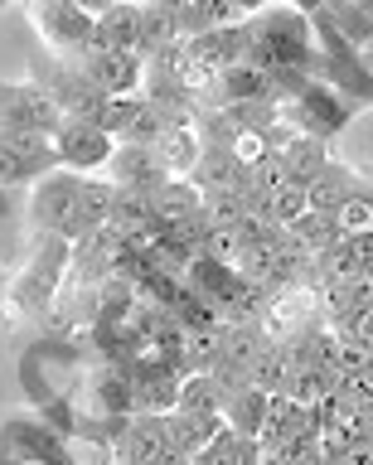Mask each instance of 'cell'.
Returning <instances> with one entry per match:
<instances>
[{
  "mask_svg": "<svg viewBox=\"0 0 373 465\" xmlns=\"http://www.w3.org/2000/svg\"><path fill=\"white\" fill-rule=\"evenodd\" d=\"M30 20L44 35L49 54L68 58V64H78L93 49V15L78 10L74 0H30Z\"/></svg>",
  "mask_w": 373,
  "mask_h": 465,
  "instance_id": "cell-8",
  "label": "cell"
},
{
  "mask_svg": "<svg viewBox=\"0 0 373 465\" xmlns=\"http://www.w3.org/2000/svg\"><path fill=\"white\" fill-rule=\"evenodd\" d=\"M180 402V373L151 359H132V412L141 417H165Z\"/></svg>",
  "mask_w": 373,
  "mask_h": 465,
  "instance_id": "cell-13",
  "label": "cell"
},
{
  "mask_svg": "<svg viewBox=\"0 0 373 465\" xmlns=\"http://www.w3.org/2000/svg\"><path fill=\"white\" fill-rule=\"evenodd\" d=\"M364 174H368V180H373V170H364Z\"/></svg>",
  "mask_w": 373,
  "mask_h": 465,
  "instance_id": "cell-39",
  "label": "cell"
},
{
  "mask_svg": "<svg viewBox=\"0 0 373 465\" xmlns=\"http://www.w3.org/2000/svg\"><path fill=\"white\" fill-rule=\"evenodd\" d=\"M291 238L306 247L310 257H320V252H329V247L339 242V228H335V218H329V213L306 209V213H300L296 223H291Z\"/></svg>",
  "mask_w": 373,
  "mask_h": 465,
  "instance_id": "cell-29",
  "label": "cell"
},
{
  "mask_svg": "<svg viewBox=\"0 0 373 465\" xmlns=\"http://www.w3.org/2000/svg\"><path fill=\"white\" fill-rule=\"evenodd\" d=\"M97 363L93 344L83 349L78 340H68V334H44V340H34L30 349L20 354V388L30 407H44V402H64L83 392V378L88 369Z\"/></svg>",
  "mask_w": 373,
  "mask_h": 465,
  "instance_id": "cell-1",
  "label": "cell"
},
{
  "mask_svg": "<svg viewBox=\"0 0 373 465\" xmlns=\"http://www.w3.org/2000/svg\"><path fill=\"white\" fill-rule=\"evenodd\" d=\"M335 383H339V378L329 373V369H291L281 398H291L296 407H315V402H325L329 392H335Z\"/></svg>",
  "mask_w": 373,
  "mask_h": 465,
  "instance_id": "cell-28",
  "label": "cell"
},
{
  "mask_svg": "<svg viewBox=\"0 0 373 465\" xmlns=\"http://www.w3.org/2000/svg\"><path fill=\"white\" fill-rule=\"evenodd\" d=\"M136 44H141V5H132V0H117L107 15L93 20L97 54H136Z\"/></svg>",
  "mask_w": 373,
  "mask_h": 465,
  "instance_id": "cell-16",
  "label": "cell"
},
{
  "mask_svg": "<svg viewBox=\"0 0 373 465\" xmlns=\"http://www.w3.org/2000/svg\"><path fill=\"white\" fill-rule=\"evenodd\" d=\"M78 68L88 73L93 87L107 93V97H136L141 83H146V58L141 54H97V49H88L78 58Z\"/></svg>",
  "mask_w": 373,
  "mask_h": 465,
  "instance_id": "cell-12",
  "label": "cell"
},
{
  "mask_svg": "<svg viewBox=\"0 0 373 465\" xmlns=\"http://www.w3.org/2000/svg\"><path fill=\"white\" fill-rule=\"evenodd\" d=\"M329 465H373V436H364V441H349L339 446V456Z\"/></svg>",
  "mask_w": 373,
  "mask_h": 465,
  "instance_id": "cell-32",
  "label": "cell"
},
{
  "mask_svg": "<svg viewBox=\"0 0 373 465\" xmlns=\"http://www.w3.org/2000/svg\"><path fill=\"white\" fill-rule=\"evenodd\" d=\"M242 102H271V73L252 58L219 73V107H242Z\"/></svg>",
  "mask_w": 373,
  "mask_h": 465,
  "instance_id": "cell-18",
  "label": "cell"
},
{
  "mask_svg": "<svg viewBox=\"0 0 373 465\" xmlns=\"http://www.w3.org/2000/svg\"><path fill=\"white\" fill-rule=\"evenodd\" d=\"M107 170H112V184L117 189H132V194H155L170 174L155 165V155H151V145H117L107 160Z\"/></svg>",
  "mask_w": 373,
  "mask_h": 465,
  "instance_id": "cell-15",
  "label": "cell"
},
{
  "mask_svg": "<svg viewBox=\"0 0 373 465\" xmlns=\"http://www.w3.org/2000/svg\"><path fill=\"white\" fill-rule=\"evenodd\" d=\"M199 209H204V194L194 189V180H165L151 194V218L165 232L180 228V223H190V218H199Z\"/></svg>",
  "mask_w": 373,
  "mask_h": 465,
  "instance_id": "cell-17",
  "label": "cell"
},
{
  "mask_svg": "<svg viewBox=\"0 0 373 465\" xmlns=\"http://www.w3.org/2000/svg\"><path fill=\"white\" fill-rule=\"evenodd\" d=\"M190 180L199 194H233V189L242 184V165L233 160V151H219V145H204L190 170Z\"/></svg>",
  "mask_w": 373,
  "mask_h": 465,
  "instance_id": "cell-20",
  "label": "cell"
},
{
  "mask_svg": "<svg viewBox=\"0 0 373 465\" xmlns=\"http://www.w3.org/2000/svg\"><path fill=\"white\" fill-rule=\"evenodd\" d=\"M262 465H277V460H271V456H262Z\"/></svg>",
  "mask_w": 373,
  "mask_h": 465,
  "instance_id": "cell-37",
  "label": "cell"
},
{
  "mask_svg": "<svg viewBox=\"0 0 373 465\" xmlns=\"http://www.w3.org/2000/svg\"><path fill=\"white\" fill-rule=\"evenodd\" d=\"M136 112H141V93H136V97H107L93 126H103L112 141H122V136H126V126L136 122Z\"/></svg>",
  "mask_w": 373,
  "mask_h": 465,
  "instance_id": "cell-31",
  "label": "cell"
},
{
  "mask_svg": "<svg viewBox=\"0 0 373 465\" xmlns=\"http://www.w3.org/2000/svg\"><path fill=\"white\" fill-rule=\"evenodd\" d=\"M68 116L49 93L34 83H0V131H39V136H59Z\"/></svg>",
  "mask_w": 373,
  "mask_h": 465,
  "instance_id": "cell-9",
  "label": "cell"
},
{
  "mask_svg": "<svg viewBox=\"0 0 373 465\" xmlns=\"http://www.w3.org/2000/svg\"><path fill=\"white\" fill-rule=\"evenodd\" d=\"M0 315H5V311H0ZM5 320H10V315H5Z\"/></svg>",
  "mask_w": 373,
  "mask_h": 465,
  "instance_id": "cell-40",
  "label": "cell"
},
{
  "mask_svg": "<svg viewBox=\"0 0 373 465\" xmlns=\"http://www.w3.org/2000/svg\"><path fill=\"white\" fill-rule=\"evenodd\" d=\"M286 378H291V363H286V354L277 344H267L262 354H257V363L248 369V383L242 388H257V392H267V398H277L286 388Z\"/></svg>",
  "mask_w": 373,
  "mask_h": 465,
  "instance_id": "cell-30",
  "label": "cell"
},
{
  "mask_svg": "<svg viewBox=\"0 0 373 465\" xmlns=\"http://www.w3.org/2000/svg\"><path fill=\"white\" fill-rule=\"evenodd\" d=\"M286 5H296L300 15H315V10H320V5H325V0H286Z\"/></svg>",
  "mask_w": 373,
  "mask_h": 465,
  "instance_id": "cell-34",
  "label": "cell"
},
{
  "mask_svg": "<svg viewBox=\"0 0 373 465\" xmlns=\"http://www.w3.org/2000/svg\"><path fill=\"white\" fill-rule=\"evenodd\" d=\"M199 136H194V126H170L161 141L151 145V155H155V165H161L170 180H190V170H194V160H199Z\"/></svg>",
  "mask_w": 373,
  "mask_h": 465,
  "instance_id": "cell-21",
  "label": "cell"
},
{
  "mask_svg": "<svg viewBox=\"0 0 373 465\" xmlns=\"http://www.w3.org/2000/svg\"><path fill=\"white\" fill-rule=\"evenodd\" d=\"M88 174L74 170H49L44 180L30 184V199H25V213H30L34 232H54L64 242H78V194Z\"/></svg>",
  "mask_w": 373,
  "mask_h": 465,
  "instance_id": "cell-4",
  "label": "cell"
},
{
  "mask_svg": "<svg viewBox=\"0 0 373 465\" xmlns=\"http://www.w3.org/2000/svg\"><path fill=\"white\" fill-rule=\"evenodd\" d=\"M112 151H117V141H112L103 126L74 122V116H68V122L59 126V136H54V155H59V170H74V174L107 170Z\"/></svg>",
  "mask_w": 373,
  "mask_h": 465,
  "instance_id": "cell-11",
  "label": "cell"
},
{
  "mask_svg": "<svg viewBox=\"0 0 373 465\" xmlns=\"http://www.w3.org/2000/svg\"><path fill=\"white\" fill-rule=\"evenodd\" d=\"M194 465H262V441L257 436H238V431H219L213 441L199 446Z\"/></svg>",
  "mask_w": 373,
  "mask_h": 465,
  "instance_id": "cell-24",
  "label": "cell"
},
{
  "mask_svg": "<svg viewBox=\"0 0 373 465\" xmlns=\"http://www.w3.org/2000/svg\"><path fill=\"white\" fill-rule=\"evenodd\" d=\"M267 5H286V0H267Z\"/></svg>",
  "mask_w": 373,
  "mask_h": 465,
  "instance_id": "cell-38",
  "label": "cell"
},
{
  "mask_svg": "<svg viewBox=\"0 0 373 465\" xmlns=\"http://www.w3.org/2000/svg\"><path fill=\"white\" fill-rule=\"evenodd\" d=\"M74 5H78V10H88L93 20H97V15H107L112 5H117V0H74Z\"/></svg>",
  "mask_w": 373,
  "mask_h": 465,
  "instance_id": "cell-33",
  "label": "cell"
},
{
  "mask_svg": "<svg viewBox=\"0 0 373 465\" xmlns=\"http://www.w3.org/2000/svg\"><path fill=\"white\" fill-rule=\"evenodd\" d=\"M170 44H180V10L165 5V0L141 5V44H136V54L151 58V54L170 49Z\"/></svg>",
  "mask_w": 373,
  "mask_h": 465,
  "instance_id": "cell-23",
  "label": "cell"
},
{
  "mask_svg": "<svg viewBox=\"0 0 373 465\" xmlns=\"http://www.w3.org/2000/svg\"><path fill=\"white\" fill-rule=\"evenodd\" d=\"M358 184H364V170L344 165V160H329V165L306 184V199H310V209H315V213H335Z\"/></svg>",
  "mask_w": 373,
  "mask_h": 465,
  "instance_id": "cell-19",
  "label": "cell"
},
{
  "mask_svg": "<svg viewBox=\"0 0 373 465\" xmlns=\"http://www.w3.org/2000/svg\"><path fill=\"white\" fill-rule=\"evenodd\" d=\"M281 107V126H291L296 136H315V141H325L329 145V136H339L344 126L354 122V107L344 102L339 93H329L325 83H306L300 93H291L286 102H277Z\"/></svg>",
  "mask_w": 373,
  "mask_h": 465,
  "instance_id": "cell-6",
  "label": "cell"
},
{
  "mask_svg": "<svg viewBox=\"0 0 373 465\" xmlns=\"http://www.w3.org/2000/svg\"><path fill=\"white\" fill-rule=\"evenodd\" d=\"M194 64H204L209 73H228L233 64L248 58V25H228V29H204V35L184 39Z\"/></svg>",
  "mask_w": 373,
  "mask_h": 465,
  "instance_id": "cell-14",
  "label": "cell"
},
{
  "mask_svg": "<svg viewBox=\"0 0 373 465\" xmlns=\"http://www.w3.org/2000/svg\"><path fill=\"white\" fill-rule=\"evenodd\" d=\"M315 325H325V315H320V296L306 291V286L277 291L271 305L262 311V320H257V330H262L271 344H286V340H296V334H306Z\"/></svg>",
  "mask_w": 373,
  "mask_h": 465,
  "instance_id": "cell-10",
  "label": "cell"
},
{
  "mask_svg": "<svg viewBox=\"0 0 373 465\" xmlns=\"http://www.w3.org/2000/svg\"><path fill=\"white\" fill-rule=\"evenodd\" d=\"M277 155H281V170H286V180H296V184H310L315 174H320V170L329 165V160H335V155H329V145H325V141H315V136H296V131L286 136V145H281Z\"/></svg>",
  "mask_w": 373,
  "mask_h": 465,
  "instance_id": "cell-22",
  "label": "cell"
},
{
  "mask_svg": "<svg viewBox=\"0 0 373 465\" xmlns=\"http://www.w3.org/2000/svg\"><path fill=\"white\" fill-rule=\"evenodd\" d=\"M5 291H10V276H5V267H0V301H5Z\"/></svg>",
  "mask_w": 373,
  "mask_h": 465,
  "instance_id": "cell-35",
  "label": "cell"
},
{
  "mask_svg": "<svg viewBox=\"0 0 373 465\" xmlns=\"http://www.w3.org/2000/svg\"><path fill=\"white\" fill-rule=\"evenodd\" d=\"M248 58L271 73H310L315 64L310 15H300L296 5H267L248 15Z\"/></svg>",
  "mask_w": 373,
  "mask_h": 465,
  "instance_id": "cell-2",
  "label": "cell"
},
{
  "mask_svg": "<svg viewBox=\"0 0 373 465\" xmlns=\"http://www.w3.org/2000/svg\"><path fill=\"white\" fill-rule=\"evenodd\" d=\"M0 456L74 465V446H68L39 412H10V417H0Z\"/></svg>",
  "mask_w": 373,
  "mask_h": 465,
  "instance_id": "cell-7",
  "label": "cell"
},
{
  "mask_svg": "<svg viewBox=\"0 0 373 465\" xmlns=\"http://www.w3.org/2000/svg\"><path fill=\"white\" fill-rule=\"evenodd\" d=\"M219 340H223V325L184 330L180 334V373H209L219 363Z\"/></svg>",
  "mask_w": 373,
  "mask_h": 465,
  "instance_id": "cell-26",
  "label": "cell"
},
{
  "mask_svg": "<svg viewBox=\"0 0 373 465\" xmlns=\"http://www.w3.org/2000/svg\"><path fill=\"white\" fill-rule=\"evenodd\" d=\"M219 417H223L228 431L257 436V431H262V417H267V392H257V388H233V392L223 398Z\"/></svg>",
  "mask_w": 373,
  "mask_h": 465,
  "instance_id": "cell-25",
  "label": "cell"
},
{
  "mask_svg": "<svg viewBox=\"0 0 373 465\" xmlns=\"http://www.w3.org/2000/svg\"><path fill=\"white\" fill-rule=\"evenodd\" d=\"M30 73H34V87L59 102L64 116H74V122H97V112H103L107 93H97L93 78H88L78 64H68V58H59V54L44 49V54L30 58Z\"/></svg>",
  "mask_w": 373,
  "mask_h": 465,
  "instance_id": "cell-5",
  "label": "cell"
},
{
  "mask_svg": "<svg viewBox=\"0 0 373 465\" xmlns=\"http://www.w3.org/2000/svg\"><path fill=\"white\" fill-rule=\"evenodd\" d=\"M228 392L213 383V373H184L180 378V412H194V417H219Z\"/></svg>",
  "mask_w": 373,
  "mask_h": 465,
  "instance_id": "cell-27",
  "label": "cell"
},
{
  "mask_svg": "<svg viewBox=\"0 0 373 465\" xmlns=\"http://www.w3.org/2000/svg\"><path fill=\"white\" fill-rule=\"evenodd\" d=\"M64 276H68V242L54 238V232H39L30 262H25L20 276H10L5 296L20 315H49L64 291Z\"/></svg>",
  "mask_w": 373,
  "mask_h": 465,
  "instance_id": "cell-3",
  "label": "cell"
},
{
  "mask_svg": "<svg viewBox=\"0 0 373 465\" xmlns=\"http://www.w3.org/2000/svg\"><path fill=\"white\" fill-rule=\"evenodd\" d=\"M354 5H364V10H373V0H354Z\"/></svg>",
  "mask_w": 373,
  "mask_h": 465,
  "instance_id": "cell-36",
  "label": "cell"
}]
</instances>
